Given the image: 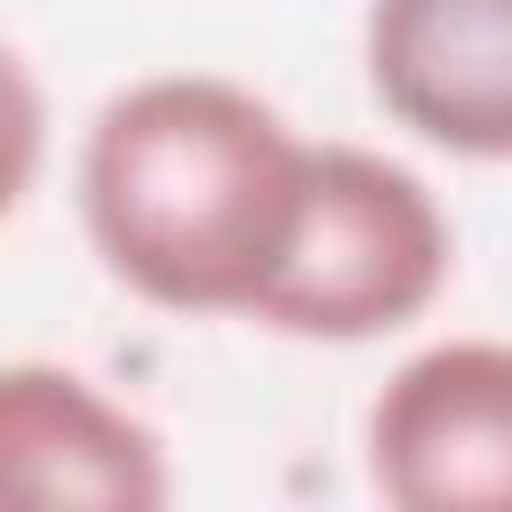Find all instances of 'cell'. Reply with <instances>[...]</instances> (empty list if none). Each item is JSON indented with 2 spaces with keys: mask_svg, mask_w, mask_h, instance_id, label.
I'll return each mask as SVG.
<instances>
[{
  "mask_svg": "<svg viewBox=\"0 0 512 512\" xmlns=\"http://www.w3.org/2000/svg\"><path fill=\"white\" fill-rule=\"evenodd\" d=\"M312 144L224 72H152L80 136V232L96 264L184 320H248L288 256Z\"/></svg>",
  "mask_w": 512,
  "mask_h": 512,
  "instance_id": "1",
  "label": "cell"
},
{
  "mask_svg": "<svg viewBox=\"0 0 512 512\" xmlns=\"http://www.w3.org/2000/svg\"><path fill=\"white\" fill-rule=\"evenodd\" d=\"M448 272L456 224L416 168L360 144H312L288 256L248 320L296 344H376L424 320Z\"/></svg>",
  "mask_w": 512,
  "mask_h": 512,
  "instance_id": "2",
  "label": "cell"
},
{
  "mask_svg": "<svg viewBox=\"0 0 512 512\" xmlns=\"http://www.w3.org/2000/svg\"><path fill=\"white\" fill-rule=\"evenodd\" d=\"M40 160H48V96H40L32 64L0 40V224L40 184Z\"/></svg>",
  "mask_w": 512,
  "mask_h": 512,
  "instance_id": "6",
  "label": "cell"
},
{
  "mask_svg": "<svg viewBox=\"0 0 512 512\" xmlns=\"http://www.w3.org/2000/svg\"><path fill=\"white\" fill-rule=\"evenodd\" d=\"M360 456L392 512H512V344L448 336L408 352L368 400Z\"/></svg>",
  "mask_w": 512,
  "mask_h": 512,
  "instance_id": "3",
  "label": "cell"
},
{
  "mask_svg": "<svg viewBox=\"0 0 512 512\" xmlns=\"http://www.w3.org/2000/svg\"><path fill=\"white\" fill-rule=\"evenodd\" d=\"M360 72L416 144L512 160V0H368Z\"/></svg>",
  "mask_w": 512,
  "mask_h": 512,
  "instance_id": "5",
  "label": "cell"
},
{
  "mask_svg": "<svg viewBox=\"0 0 512 512\" xmlns=\"http://www.w3.org/2000/svg\"><path fill=\"white\" fill-rule=\"evenodd\" d=\"M168 440L64 360H0V512H160Z\"/></svg>",
  "mask_w": 512,
  "mask_h": 512,
  "instance_id": "4",
  "label": "cell"
}]
</instances>
